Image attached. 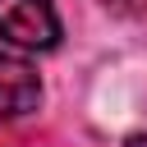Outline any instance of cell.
<instances>
[{
  "mask_svg": "<svg viewBox=\"0 0 147 147\" xmlns=\"http://www.w3.org/2000/svg\"><path fill=\"white\" fill-rule=\"evenodd\" d=\"M0 37L23 51H51L60 41V14L51 0H0Z\"/></svg>",
  "mask_w": 147,
  "mask_h": 147,
  "instance_id": "cell-1",
  "label": "cell"
},
{
  "mask_svg": "<svg viewBox=\"0 0 147 147\" xmlns=\"http://www.w3.org/2000/svg\"><path fill=\"white\" fill-rule=\"evenodd\" d=\"M37 101H41V78H37V69H32L28 60L0 51V124L37 110Z\"/></svg>",
  "mask_w": 147,
  "mask_h": 147,
  "instance_id": "cell-2",
  "label": "cell"
},
{
  "mask_svg": "<svg viewBox=\"0 0 147 147\" xmlns=\"http://www.w3.org/2000/svg\"><path fill=\"white\" fill-rule=\"evenodd\" d=\"M106 9H115V14H142L147 0H106Z\"/></svg>",
  "mask_w": 147,
  "mask_h": 147,
  "instance_id": "cell-3",
  "label": "cell"
},
{
  "mask_svg": "<svg viewBox=\"0 0 147 147\" xmlns=\"http://www.w3.org/2000/svg\"><path fill=\"white\" fill-rule=\"evenodd\" d=\"M129 147H147V129H142V133H133V138H129Z\"/></svg>",
  "mask_w": 147,
  "mask_h": 147,
  "instance_id": "cell-4",
  "label": "cell"
}]
</instances>
